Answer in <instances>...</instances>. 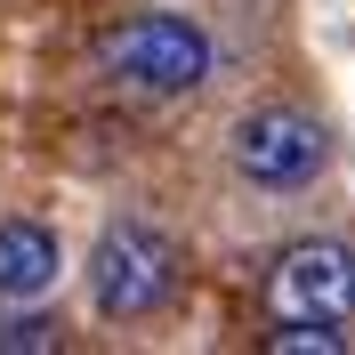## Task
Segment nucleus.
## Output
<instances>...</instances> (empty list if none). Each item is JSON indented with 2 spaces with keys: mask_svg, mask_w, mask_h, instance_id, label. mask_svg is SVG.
<instances>
[{
  "mask_svg": "<svg viewBox=\"0 0 355 355\" xmlns=\"http://www.w3.org/2000/svg\"><path fill=\"white\" fill-rule=\"evenodd\" d=\"M97 65H105L113 89H130V97H186V89L210 81V33L194 17L146 8V17H121L97 41Z\"/></svg>",
  "mask_w": 355,
  "mask_h": 355,
  "instance_id": "f257e3e1",
  "label": "nucleus"
},
{
  "mask_svg": "<svg viewBox=\"0 0 355 355\" xmlns=\"http://www.w3.org/2000/svg\"><path fill=\"white\" fill-rule=\"evenodd\" d=\"M178 291V243L146 218H113L89 250V299L105 323H146Z\"/></svg>",
  "mask_w": 355,
  "mask_h": 355,
  "instance_id": "f03ea898",
  "label": "nucleus"
},
{
  "mask_svg": "<svg viewBox=\"0 0 355 355\" xmlns=\"http://www.w3.org/2000/svg\"><path fill=\"white\" fill-rule=\"evenodd\" d=\"M226 154H234V178L259 186V194H299L323 178L331 162V130L315 121L307 105H250L226 137Z\"/></svg>",
  "mask_w": 355,
  "mask_h": 355,
  "instance_id": "7ed1b4c3",
  "label": "nucleus"
},
{
  "mask_svg": "<svg viewBox=\"0 0 355 355\" xmlns=\"http://www.w3.org/2000/svg\"><path fill=\"white\" fill-rule=\"evenodd\" d=\"M57 266H65V250L41 218H0V299L33 307L41 291H57Z\"/></svg>",
  "mask_w": 355,
  "mask_h": 355,
  "instance_id": "39448f33",
  "label": "nucleus"
},
{
  "mask_svg": "<svg viewBox=\"0 0 355 355\" xmlns=\"http://www.w3.org/2000/svg\"><path fill=\"white\" fill-rule=\"evenodd\" d=\"M266 347L275 355H347V331L339 323H275Z\"/></svg>",
  "mask_w": 355,
  "mask_h": 355,
  "instance_id": "0eeeda50",
  "label": "nucleus"
},
{
  "mask_svg": "<svg viewBox=\"0 0 355 355\" xmlns=\"http://www.w3.org/2000/svg\"><path fill=\"white\" fill-rule=\"evenodd\" d=\"M49 347H65L57 315H0V355H49Z\"/></svg>",
  "mask_w": 355,
  "mask_h": 355,
  "instance_id": "423d86ee",
  "label": "nucleus"
},
{
  "mask_svg": "<svg viewBox=\"0 0 355 355\" xmlns=\"http://www.w3.org/2000/svg\"><path fill=\"white\" fill-rule=\"evenodd\" d=\"M266 315L275 323H355V243L299 234L266 259Z\"/></svg>",
  "mask_w": 355,
  "mask_h": 355,
  "instance_id": "20e7f679",
  "label": "nucleus"
}]
</instances>
